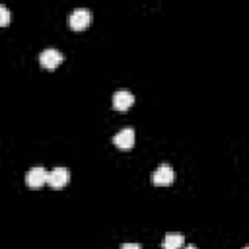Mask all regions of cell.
<instances>
[{
	"label": "cell",
	"instance_id": "1",
	"mask_svg": "<svg viewBox=\"0 0 249 249\" xmlns=\"http://www.w3.org/2000/svg\"><path fill=\"white\" fill-rule=\"evenodd\" d=\"M89 21H91V14H89V10H86V8H78V10H74V12L68 16V25H70L74 31L86 29V27L89 25Z\"/></svg>",
	"mask_w": 249,
	"mask_h": 249
},
{
	"label": "cell",
	"instance_id": "2",
	"mask_svg": "<svg viewBox=\"0 0 249 249\" xmlns=\"http://www.w3.org/2000/svg\"><path fill=\"white\" fill-rule=\"evenodd\" d=\"M68 181H70V171L66 169V167H54L53 171H49V175H47V183H49V187L51 189H64L66 185H68Z\"/></svg>",
	"mask_w": 249,
	"mask_h": 249
},
{
	"label": "cell",
	"instance_id": "3",
	"mask_svg": "<svg viewBox=\"0 0 249 249\" xmlns=\"http://www.w3.org/2000/svg\"><path fill=\"white\" fill-rule=\"evenodd\" d=\"M62 60H64V54H62L60 51H56V49H45V51L39 54V62H41V66L47 68V70L56 68Z\"/></svg>",
	"mask_w": 249,
	"mask_h": 249
},
{
	"label": "cell",
	"instance_id": "4",
	"mask_svg": "<svg viewBox=\"0 0 249 249\" xmlns=\"http://www.w3.org/2000/svg\"><path fill=\"white\" fill-rule=\"evenodd\" d=\"M173 179H175V171H173V167L167 165V163L158 165L156 171L152 173V181H154V185H171Z\"/></svg>",
	"mask_w": 249,
	"mask_h": 249
},
{
	"label": "cell",
	"instance_id": "5",
	"mask_svg": "<svg viewBox=\"0 0 249 249\" xmlns=\"http://www.w3.org/2000/svg\"><path fill=\"white\" fill-rule=\"evenodd\" d=\"M47 169L45 167H31L29 171H27V175H25V183H27V187L29 189H41L45 183H47Z\"/></svg>",
	"mask_w": 249,
	"mask_h": 249
},
{
	"label": "cell",
	"instance_id": "6",
	"mask_svg": "<svg viewBox=\"0 0 249 249\" xmlns=\"http://www.w3.org/2000/svg\"><path fill=\"white\" fill-rule=\"evenodd\" d=\"M132 103H134V95H132L130 91L119 89V91L113 93V107H115L117 111H126V109L132 107Z\"/></svg>",
	"mask_w": 249,
	"mask_h": 249
},
{
	"label": "cell",
	"instance_id": "7",
	"mask_svg": "<svg viewBox=\"0 0 249 249\" xmlns=\"http://www.w3.org/2000/svg\"><path fill=\"white\" fill-rule=\"evenodd\" d=\"M113 144L121 150H128L134 146V130L132 128H123L113 136Z\"/></svg>",
	"mask_w": 249,
	"mask_h": 249
},
{
	"label": "cell",
	"instance_id": "8",
	"mask_svg": "<svg viewBox=\"0 0 249 249\" xmlns=\"http://www.w3.org/2000/svg\"><path fill=\"white\" fill-rule=\"evenodd\" d=\"M185 243V235L183 233H165L161 247L163 249H181Z\"/></svg>",
	"mask_w": 249,
	"mask_h": 249
},
{
	"label": "cell",
	"instance_id": "9",
	"mask_svg": "<svg viewBox=\"0 0 249 249\" xmlns=\"http://www.w3.org/2000/svg\"><path fill=\"white\" fill-rule=\"evenodd\" d=\"M10 19H12V14H10V10H8L4 4H0V27L8 25V23H10Z\"/></svg>",
	"mask_w": 249,
	"mask_h": 249
},
{
	"label": "cell",
	"instance_id": "10",
	"mask_svg": "<svg viewBox=\"0 0 249 249\" xmlns=\"http://www.w3.org/2000/svg\"><path fill=\"white\" fill-rule=\"evenodd\" d=\"M121 249H142V247H140L138 243H123Z\"/></svg>",
	"mask_w": 249,
	"mask_h": 249
},
{
	"label": "cell",
	"instance_id": "11",
	"mask_svg": "<svg viewBox=\"0 0 249 249\" xmlns=\"http://www.w3.org/2000/svg\"><path fill=\"white\" fill-rule=\"evenodd\" d=\"M185 249H196V247H195V245H187Z\"/></svg>",
	"mask_w": 249,
	"mask_h": 249
},
{
	"label": "cell",
	"instance_id": "12",
	"mask_svg": "<svg viewBox=\"0 0 249 249\" xmlns=\"http://www.w3.org/2000/svg\"><path fill=\"white\" fill-rule=\"evenodd\" d=\"M243 249H249V247H243Z\"/></svg>",
	"mask_w": 249,
	"mask_h": 249
}]
</instances>
